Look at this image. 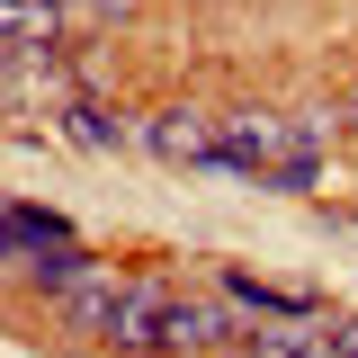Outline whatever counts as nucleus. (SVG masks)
<instances>
[{
    "instance_id": "obj_5",
    "label": "nucleus",
    "mask_w": 358,
    "mask_h": 358,
    "mask_svg": "<svg viewBox=\"0 0 358 358\" xmlns=\"http://www.w3.org/2000/svg\"><path fill=\"white\" fill-rule=\"evenodd\" d=\"M143 152H162V162H197V171H215V126L206 117H152V126H134Z\"/></svg>"
},
{
    "instance_id": "obj_1",
    "label": "nucleus",
    "mask_w": 358,
    "mask_h": 358,
    "mask_svg": "<svg viewBox=\"0 0 358 358\" xmlns=\"http://www.w3.org/2000/svg\"><path fill=\"white\" fill-rule=\"evenodd\" d=\"M63 251H72V224H63V215L0 197V260H9V268H27V278H36V268L63 260Z\"/></svg>"
},
{
    "instance_id": "obj_6",
    "label": "nucleus",
    "mask_w": 358,
    "mask_h": 358,
    "mask_svg": "<svg viewBox=\"0 0 358 358\" xmlns=\"http://www.w3.org/2000/svg\"><path fill=\"white\" fill-rule=\"evenodd\" d=\"M54 126L72 134V143H90V152H108V143H126V134H134V126H117L108 108H90V99H63V117H54Z\"/></svg>"
},
{
    "instance_id": "obj_4",
    "label": "nucleus",
    "mask_w": 358,
    "mask_h": 358,
    "mask_svg": "<svg viewBox=\"0 0 358 358\" xmlns=\"http://www.w3.org/2000/svg\"><path fill=\"white\" fill-rule=\"evenodd\" d=\"M0 45L9 54H54L63 45V0H0Z\"/></svg>"
},
{
    "instance_id": "obj_9",
    "label": "nucleus",
    "mask_w": 358,
    "mask_h": 358,
    "mask_svg": "<svg viewBox=\"0 0 358 358\" xmlns=\"http://www.w3.org/2000/svg\"><path fill=\"white\" fill-rule=\"evenodd\" d=\"M331 358H358V313H350V322H331Z\"/></svg>"
},
{
    "instance_id": "obj_10",
    "label": "nucleus",
    "mask_w": 358,
    "mask_h": 358,
    "mask_svg": "<svg viewBox=\"0 0 358 358\" xmlns=\"http://www.w3.org/2000/svg\"><path fill=\"white\" fill-rule=\"evenodd\" d=\"M350 117H358V108H350Z\"/></svg>"
},
{
    "instance_id": "obj_8",
    "label": "nucleus",
    "mask_w": 358,
    "mask_h": 358,
    "mask_svg": "<svg viewBox=\"0 0 358 358\" xmlns=\"http://www.w3.org/2000/svg\"><path fill=\"white\" fill-rule=\"evenodd\" d=\"M63 9H72V18H99V27H108V18H126L134 0H63Z\"/></svg>"
},
{
    "instance_id": "obj_3",
    "label": "nucleus",
    "mask_w": 358,
    "mask_h": 358,
    "mask_svg": "<svg viewBox=\"0 0 358 358\" xmlns=\"http://www.w3.org/2000/svg\"><path fill=\"white\" fill-rule=\"evenodd\" d=\"M224 296L251 305V313H268V322H287V331H313V322H322V305H313L305 287H268V278H251V268H224Z\"/></svg>"
},
{
    "instance_id": "obj_7",
    "label": "nucleus",
    "mask_w": 358,
    "mask_h": 358,
    "mask_svg": "<svg viewBox=\"0 0 358 358\" xmlns=\"http://www.w3.org/2000/svg\"><path fill=\"white\" fill-rule=\"evenodd\" d=\"M242 358H313V341L278 322V331H260V341H242Z\"/></svg>"
},
{
    "instance_id": "obj_2",
    "label": "nucleus",
    "mask_w": 358,
    "mask_h": 358,
    "mask_svg": "<svg viewBox=\"0 0 358 358\" xmlns=\"http://www.w3.org/2000/svg\"><path fill=\"white\" fill-rule=\"evenodd\" d=\"M162 350H242V313H224V305H171V296H162Z\"/></svg>"
}]
</instances>
